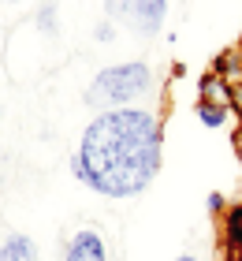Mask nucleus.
I'll use <instances>...</instances> for the list:
<instances>
[{"label": "nucleus", "mask_w": 242, "mask_h": 261, "mask_svg": "<svg viewBox=\"0 0 242 261\" xmlns=\"http://www.w3.org/2000/svg\"><path fill=\"white\" fill-rule=\"evenodd\" d=\"M64 257L67 261H108V250H104V239L93 228H82V231L71 235Z\"/></svg>", "instance_id": "obj_4"}, {"label": "nucleus", "mask_w": 242, "mask_h": 261, "mask_svg": "<svg viewBox=\"0 0 242 261\" xmlns=\"http://www.w3.org/2000/svg\"><path fill=\"white\" fill-rule=\"evenodd\" d=\"M168 0H104V19L127 27L138 38H153L164 27Z\"/></svg>", "instance_id": "obj_3"}, {"label": "nucleus", "mask_w": 242, "mask_h": 261, "mask_svg": "<svg viewBox=\"0 0 242 261\" xmlns=\"http://www.w3.org/2000/svg\"><path fill=\"white\" fill-rule=\"evenodd\" d=\"M116 261H123V257H116Z\"/></svg>", "instance_id": "obj_17"}, {"label": "nucleus", "mask_w": 242, "mask_h": 261, "mask_svg": "<svg viewBox=\"0 0 242 261\" xmlns=\"http://www.w3.org/2000/svg\"><path fill=\"white\" fill-rule=\"evenodd\" d=\"M198 120H201L205 127H224V120H227V109H212V105L198 101Z\"/></svg>", "instance_id": "obj_9"}, {"label": "nucleus", "mask_w": 242, "mask_h": 261, "mask_svg": "<svg viewBox=\"0 0 242 261\" xmlns=\"http://www.w3.org/2000/svg\"><path fill=\"white\" fill-rule=\"evenodd\" d=\"M0 261H38V246L26 235H8L0 246Z\"/></svg>", "instance_id": "obj_8"}, {"label": "nucleus", "mask_w": 242, "mask_h": 261, "mask_svg": "<svg viewBox=\"0 0 242 261\" xmlns=\"http://www.w3.org/2000/svg\"><path fill=\"white\" fill-rule=\"evenodd\" d=\"M231 112H238V120H242V86L235 90V105H231Z\"/></svg>", "instance_id": "obj_13"}, {"label": "nucleus", "mask_w": 242, "mask_h": 261, "mask_svg": "<svg viewBox=\"0 0 242 261\" xmlns=\"http://www.w3.org/2000/svg\"><path fill=\"white\" fill-rule=\"evenodd\" d=\"M198 93H201L198 101L212 105V109H227V112H231V105H235V86H227V82L220 75H212V71H205V75H201Z\"/></svg>", "instance_id": "obj_5"}, {"label": "nucleus", "mask_w": 242, "mask_h": 261, "mask_svg": "<svg viewBox=\"0 0 242 261\" xmlns=\"http://www.w3.org/2000/svg\"><path fill=\"white\" fill-rule=\"evenodd\" d=\"M212 75H220L224 82H227V86H242V56L235 53V49H224L220 56H216V60H212Z\"/></svg>", "instance_id": "obj_6"}, {"label": "nucleus", "mask_w": 242, "mask_h": 261, "mask_svg": "<svg viewBox=\"0 0 242 261\" xmlns=\"http://www.w3.org/2000/svg\"><path fill=\"white\" fill-rule=\"evenodd\" d=\"M153 86V67L142 64V60H130V64H112L104 67L101 75L90 82L86 90V105L93 109H130V101L142 97L145 90Z\"/></svg>", "instance_id": "obj_2"}, {"label": "nucleus", "mask_w": 242, "mask_h": 261, "mask_svg": "<svg viewBox=\"0 0 242 261\" xmlns=\"http://www.w3.org/2000/svg\"><path fill=\"white\" fill-rule=\"evenodd\" d=\"M242 243V201L224 209L220 217V246H238Z\"/></svg>", "instance_id": "obj_7"}, {"label": "nucleus", "mask_w": 242, "mask_h": 261, "mask_svg": "<svg viewBox=\"0 0 242 261\" xmlns=\"http://www.w3.org/2000/svg\"><path fill=\"white\" fill-rule=\"evenodd\" d=\"M164 161L160 116L145 109H108L82 130L71 172L104 198H135L156 179Z\"/></svg>", "instance_id": "obj_1"}, {"label": "nucleus", "mask_w": 242, "mask_h": 261, "mask_svg": "<svg viewBox=\"0 0 242 261\" xmlns=\"http://www.w3.org/2000/svg\"><path fill=\"white\" fill-rule=\"evenodd\" d=\"M224 209H227L224 194H209V213H212V217H224Z\"/></svg>", "instance_id": "obj_10"}, {"label": "nucleus", "mask_w": 242, "mask_h": 261, "mask_svg": "<svg viewBox=\"0 0 242 261\" xmlns=\"http://www.w3.org/2000/svg\"><path fill=\"white\" fill-rule=\"evenodd\" d=\"M112 38H116L112 22H101V27H97V41H112Z\"/></svg>", "instance_id": "obj_11"}, {"label": "nucleus", "mask_w": 242, "mask_h": 261, "mask_svg": "<svg viewBox=\"0 0 242 261\" xmlns=\"http://www.w3.org/2000/svg\"><path fill=\"white\" fill-rule=\"evenodd\" d=\"M231 146H235V157H238V164H242V130L235 127V135H231Z\"/></svg>", "instance_id": "obj_12"}, {"label": "nucleus", "mask_w": 242, "mask_h": 261, "mask_svg": "<svg viewBox=\"0 0 242 261\" xmlns=\"http://www.w3.org/2000/svg\"><path fill=\"white\" fill-rule=\"evenodd\" d=\"M8 4H19V0H8Z\"/></svg>", "instance_id": "obj_16"}, {"label": "nucleus", "mask_w": 242, "mask_h": 261, "mask_svg": "<svg viewBox=\"0 0 242 261\" xmlns=\"http://www.w3.org/2000/svg\"><path fill=\"white\" fill-rule=\"evenodd\" d=\"M235 53H238V56H242V34H238V45H235Z\"/></svg>", "instance_id": "obj_14"}, {"label": "nucleus", "mask_w": 242, "mask_h": 261, "mask_svg": "<svg viewBox=\"0 0 242 261\" xmlns=\"http://www.w3.org/2000/svg\"><path fill=\"white\" fill-rule=\"evenodd\" d=\"M175 261H198V257H190V254H183V257H175Z\"/></svg>", "instance_id": "obj_15"}]
</instances>
